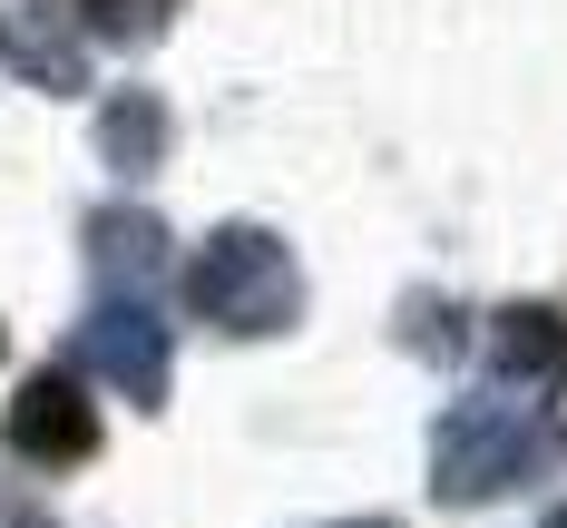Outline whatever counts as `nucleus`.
<instances>
[{
	"label": "nucleus",
	"mask_w": 567,
	"mask_h": 528,
	"mask_svg": "<svg viewBox=\"0 0 567 528\" xmlns=\"http://www.w3.org/2000/svg\"><path fill=\"white\" fill-rule=\"evenodd\" d=\"M548 402H528V392H460L451 411H441V431H431V489L441 499H499V489H518V479H538V469L558 460V431L538 421Z\"/></svg>",
	"instance_id": "f257e3e1"
},
{
	"label": "nucleus",
	"mask_w": 567,
	"mask_h": 528,
	"mask_svg": "<svg viewBox=\"0 0 567 528\" xmlns=\"http://www.w3.org/2000/svg\"><path fill=\"white\" fill-rule=\"evenodd\" d=\"M186 303H196V323H216V333H284V323L303 313V265H293V245L265 235V226H216L186 255Z\"/></svg>",
	"instance_id": "f03ea898"
},
{
	"label": "nucleus",
	"mask_w": 567,
	"mask_h": 528,
	"mask_svg": "<svg viewBox=\"0 0 567 528\" xmlns=\"http://www.w3.org/2000/svg\"><path fill=\"white\" fill-rule=\"evenodd\" d=\"M79 362H89L109 392H127L137 411L167 402V323L147 313V293H109V303L79 323Z\"/></svg>",
	"instance_id": "7ed1b4c3"
},
{
	"label": "nucleus",
	"mask_w": 567,
	"mask_h": 528,
	"mask_svg": "<svg viewBox=\"0 0 567 528\" xmlns=\"http://www.w3.org/2000/svg\"><path fill=\"white\" fill-rule=\"evenodd\" d=\"M0 69H20V89H89V30L59 10V0H10L0 10Z\"/></svg>",
	"instance_id": "20e7f679"
},
{
	"label": "nucleus",
	"mask_w": 567,
	"mask_h": 528,
	"mask_svg": "<svg viewBox=\"0 0 567 528\" xmlns=\"http://www.w3.org/2000/svg\"><path fill=\"white\" fill-rule=\"evenodd\" d=\"M10 451H20V460H50V469L89 460V451H99V402H89L69 372L20 382V402H10Z\"/></svg>",
	"instance_id": "39448f33"
},
{
	"label": "nucleus",
	"mask_w": 567,
	"mask_h": 528,
	"mask_svg": "<svg viewBox=\"0 0 567 528\" xmlns=\"http://www.w3.org/2000/svg\"><path fill=\"white\" fill-rule=\"evenodd\" d=\"M489 362H499V382L509 392H558L567 382V313L548 303H509V313H489Z\"/></svg>",
	"instance_id": "423d86ee"
},
{
	"label": "nucleus",
	"mask_w": 567,
	"mask_h": 528,
	"mask_svg": "<svg viewBox=\"0 0 567 528\" xmlns=\"http://www.w3.org/2000/svg\"><path fill=\"white\" fill-rule=\"evenodd\" d=\"M89 265H99V284H109V293H147L157 275H167V226L137 216V206H117V216L89 226Z\"/></svg>",
	"instance_id": "0eeeda50"
},
{
	"label": "nucleus",
	"mask_w": 567,
	"mask_h": 528,
	"mask_svg": "<svg viewBox=\"0 0 567 528\" xmlns=\"http://www.w3.org/2000/svg\"><path fill=\"white\" fill-rule=\"evenodd\" d=\"M157 157H167V99L157 89H117L109 108H99V167L147 176Z\"/></svg>",
	"instance_id": "6e6552de"
},
{
	"label": "nucleus",
	"mask_w": 567,
	"mask_h": 528,
	"mask_svg": "<svg viewBox=\"0 0 567 528\" xmlns=\"http://www.w3.org/2000/svg\"><path fill=\"white\" fill-rule=\"evenodd\" d=\"M167 10H176V0H99V20H109V30H127V40H137V30H157Z\"/></svg>",
	"instance_id": "1a4fd4ad"
},
{
	"label": "nucleus",
	"mask_w": 567,
	"mask_h": 528,
	"mask_svg": "<svg viewBox=\"0 0 567 528\" xmlns=\"http://www.w3.org/2000/svg\"><path fill=\"white\" fill-rule=\"evenodd\" d=\"M342 528H392V519H342Z\"/></svg>",
	"instance_id": "9d476101"
},
{
	"label": "nucleus",
	"mask_w": 567,
	"mask_h": 528,
	"mask_svg": "<svg viewBox=\"0 0 567 528\" xmlns=\"http://www.w3.org/2000/svg\"><path fill=\"white\" fill-rule=\"evenodd\" d=\"M548 528H567V509H548Z\"/></svg>",
	"instance_id": "9b49d317"
},
{
	"label": "nucleus",
	"mask_w": 567,
	"mask_h": 528,
	"mask_svg": "<svg viewBox=\"0 0 567 528\" xmlns=\"http://www.w3.org/2000/svg\"><path fill=\"white\" fill-rule=\"evenodd\" d=\"M20 528H50V519H20Z\"/></svg>",
	"instance_id": "f8f14e48"
}]
</instances>
